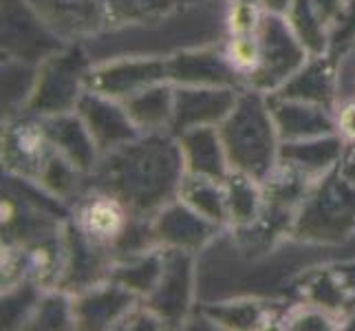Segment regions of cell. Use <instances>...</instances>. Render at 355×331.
Here are the masks:
<instances>
[{
  "instance_id": "obj_1",
  "label": "cell",
  "mask_w": 355,
  "mask_h": 331,
  "mask_svg": "<svg viewBox=\"0 0 355 331\" xmlns=\"http://www.w3.org/2000/svg\"><path fill=\"white\" fill-rule=\"evenodd\" d=\"M340 261H355V237L340 245H322L289 235L272 248L245 250L225 228L197 254V296L199 303L298 300L304 276L315 267Z\"/></svg>"
},
{
  "instance_id": "obj_2",
  "label": "cell",
  "mask_w": 355,
  "mask_h": 331,
  "mask_svg": "<svg viewBox=\"0 0 355 331\" xmlns=\"http://www.w3.org/2000/svg\"><path fill=\"white\" fill-rule=\"evenodd\" d=\"M179 137L170 130L141 133L100 157L89 186L111 190L139 217L153 219L177 199L186 177Z\"/></svg>"
},
{
  "instance_id": "obj_3",
  "label": "cell",
  "mask_w": 355,
  "mask_h": 331,
  "mask_svg": "<svg viewBox=\"0 0 355 331\" xmlns=\"http://www.w3.org/2000/svg\"><path fill=\"white\" fill-rule=\"evenodd\" d=\"M225 0H190L164 16L93 35L82 46L93 62L146 56L173 58L186 49L225 40Z\"/></svg>"
},
{
  "instance_id": "obj_4",
  "label": "cell",
  "mask_w": 355,
  "mask_h": 331,
  "mask_svg": "<svg viewBox=\"0 0 355 331\" xmlns=\"http://www.w3.org/2000/svg\"><path fill=\"white\" fill-rule=\"evenodd\" d=\"M232 170L263 181L280 162V139L267 93L243 89L234 108L218 124Z\"/></svg>"
},
{
  "instance_id": "obj_5",
  "label": "cell",
  "mask_w": 355,
  "mask_h": 331,
  "mask_svg": "<svg viewBox=\"0 0 355 331\" xmlns=\"http://www.w3.org/2000/svg\"><path fill=\"white\" fill-rule=\"evenodd\" d=\"M71 44L164 16L190 0H29Z\"/></svg>"
},
{
  "instance_id": "obj_6",
  "label": "cell",
  "mask_w": 355,
  "mask_h": 331,
  "mask_svg": "<svg viewBox=\"0 0 355 331\" xmlns=\"http://www.w3.org/2000/svg\"><path fill=\"white\" fill-rule=\"evenodd\" d=\"M71 219V205L42 188L38 181L3 173L0 228L3 241L31 245L62 232Z\"/></svg>"
},
{
  "instance_id": "obj_7",
  "label": "cell",
  "mask_w": 355,
  "mask_h": 331,
  "mask_svg": "<svg viewBox=\"0 0 355 331\" xmlns=\"http://www.w3.org/2000/svg\"><path fill=\"white\" fill-rule=\"evenodd\" d=\"M293 237L309 243L340 245L355 237V186L336 168L304 197L293 217Z\"/></svg>"
},
{
  "instance_id": "obj_8",
  "label": "cell",
  "mask_w": 355,
  "mask_h": 331,
  "mask_svg": "<svg viewBox=\"0 0 355 331\" xmlns=\"http://www.w3.org/2000/svg\"><path fill=\"white\" fill-rule=\"evenodd\" d=\"M91 67V56L78 42L46 58L38 69L35 89L24 113L51 117L76 110L80 97L87 91Z\"/></svg>"
},
{
  "instance_id": "obj_9",
  "label": "cell",
  "mask_w": 355,
  "mask_h": 331,
  "mask_svg": "<svg viewBox=\"0 0 355 331\" xmlns=\"http://www.w3.org/2000/svg\"><path fill=\"white\" fill-rule=\"evenodd\" d=\"M130 205L111 190L89 186L71 207V223L97 250H104L117 259L121 241L130 232L135 219Z\"/></svg>"
},
{
  "instance_id": "obj_10",
  "label": "cell",
  "mask_w": 355,
  "mask_h": 331,
  "mask_svg": "<svg viewBox=\"0 0 355 331\" xmlns=\"http://www.w3.org/2000/svg\"><path fill=\"white\" fill-rule=\"evenodd\" d=\"M164 267L144 305L164 321L166 329H186L197 307V254L162 248Z\"/></svg>"
},
{
  "instance_id": "obj_11",
  "label": "cell",
  "mask_w": 355,
  "mask_h": 331,
  "mask_svg": "<svg viewBox=\"0 0 355 331\" xmlns=\"http://www.w3.org/2000/svg\"><path fill=\"white\" fill-rule=\"evenodd\" d=\"M69 44L29 0H3V58L42 65Z\"/></svg>"
},
{
  "instance_id": "obj_12",
  "label": "cell",
  "mask_w": 355,
  "mask_h": 331,
  "mask_svg": "<svg viewBox=\"0 0 355 331\" xmlns=\"http://www.w3.org/2000/svg\"><path fill=\"white\" fill-rule=\"evenodd\" d=\"M53 155L55 146L49 137L44 117L20 113L3 119V133H0L3 173L38 181Z\"/></svg>"
},
{
  "instance_id": "obj_13",
  "label": "cell",
  "mask_w": 355,
  "mask_h": 331,
  "mask_svg": "<svg viewBox=\"0 0 355 331\" xmlns=\"http://www.w3.org/2000/svg\"><path fill=\"white\" fill-rule=\"evenodd\" d=\"M263 44V62L250 87L261 93H276L309 60V51L293 33L285 16L267 14L259 31Z\"/></svg>"
},
{
  "instance_id": "obj_14",
  "label": "cell",
  "mask_w": 355,
  "mask_h": 331,
  "mask_svg": "<svg viewBox=\"0 0 355 331\" xmlns=\"http://www.w3.org/2000/svg\"><path fill=\"white\" fill-rule=\"evenodd\" d=\"M159 82H170L168 58L124 56L93 62L87 78V89L124 102L135 93Z\"/></svg>"
},
{
  "instance_id": "obj_15",
  "label": "cell",
  "mask_w": 355,
  "mask_h": 331,
  "mask_svg": "<svg viewBox=\"0 0 355 331\" xmlns=\"http://www.w3.org/2000/svg\"><path fill=\"white\" fill-rule=\"evenodd\" d=\"M73 298V318L76 329H121L132 309L141 303V298L128 287L119 285L117 280L106 278L102 283L87 287Z\"/></svg>"
},
{
  "instance_id": "obj_16",
  "label": "cell",
  "mask_w": 355,
  "mask_h": 331,
  "mask_svg": "<svg viewBox=\"0 0 355 331\" xmlns=\"http://www.w3.org/2000/svg\"><path fill=\"white\" fill-rule=\"evenodd\" d=\"M150 223L159 248H173L192 254L203 252L218 237V232L225 230L212 223V221H207L199 212H194L181 199L164 205L150 219Z\"/></svg>"
},
{
  "instance_id": "obj_17",
  "label": "cell",
  "mask_w": 355,
  "mask_h": 331,
  "mask_svg": "<svg viewBox=\"0 0 355 331\" xmlns=\"http://www.w3.org/2000/svg\"><path fill=\"white\" fill-rule=\"evenodd\" d=\"M243 89L236 87H188L175 84V135L199 128V126H218L234 108Z\"/></svg>"
},
{
  "instance_id": "obj_18",
  "label": "cell",
  "mask_w": 355,
  "mask_h": 331,
  "mask_svg": "<svg viewBox=\"0 0 355 331\" xmlns=\"http://www.w3.org/2000/svg\"><path fill=\"white\" fill-rule=\"evenodd\" d=\"M76 113L87 124L102 155L141 135L124 104L91 89H87L80 97Z\"/></svg>"
},
{
  "instance_id": "obj_19",
  "label": "cell",
  "mask_w": 355,
  "mask_h": 331,
  "mask_svg": "<svg viewBox=\"0 0 355 331\" xmlns=\"http://www.w3.org/2000/svg\"><path fill=\"white\" fill-rule=\"evenodd\" d=\"M168 78L188 87H236L245 89L223 56V42L203 44L168 58Z\"/></svg>"
},
{
  "instance_id": "obj_20",
  "label": "cell",
  "mask_w": 355,
  "mask_h": 331,
  "mask_svg": "<svg viewBox=\"0 0 355 331\" xmlns=\"http://www.w3.org/2000/svg\"><path fill=\"white\" fill-rule=\"evenodd\" d=\"M293 300L263 298H232L218 303H199L201 312L210 318L214 329L227 331H259L280 329V321Z\"/></svg>"
},
{
  "instance_id": "obj_21",
  "label": "cell",
  "mask_w": 355,
  "mask_h": 331,
  "mask_svg": "<svg viewBox=\"0 0 355 331\" xmlns=\"http://www.w3.org/2000/svg\"><path fill=\"white\" fill-rule=\"evenodd\" d=\"M267 100L283 144L315 139L334 133V108L278 93H269Z\"/></svg>"
},
{
  "instance_id": "obj_22",
  "label": "cell",
  "mask_w": 355,
  "mask_h": 331,
  "mask_svg": "<svg viewBox=\"0 0 355 331\" xmlns=\"http://www.w3.org/2000/svg\"><path fill=\"white\" fill-rule=\"evenodd\" d=\"M276 93L334 108L338 95H340V65H338V60L329 53L309 56L307 62L293 73V76Z\"/></svg>"
},
{
  "instance_id": "obj_23",
  "label": "cell",
  "mask_w": 355,
  "mask_h": 331,
  "mask_svg": "<svg viewBox=\"0 0 355 331\" xmlns=\"http://www.w3.org/2000/svg\"><path fill=\"white\" fill-rule=\"evenodd\" d=\"M44 124L49 130V137H51L55 146V153L69 159V162L73 166H78L82 173L91 175L97 162H100L102 153L97 148V144L93 139V135L89 133L87 124H84L76 110L44 117Z\"/></svg>"
},
{
  "instance_id": "obj_24",
  "label": "cell",
  "mask_w": 355,
  "mask_h": 331,
  "mask_svg": "<svg viewBox=\"0 0 355 331\" xmlns=\"http://www.w3.org/2000/svg\"><path fill=\"white\" fill-rule=\"evenodd\" d=\"M186 170L194 175L225 181L232 173L218 126H199L177 135Z\"/></svg>"
},
{
  "instance_id": "obj_25",
  "label": "cell",
  "mask_w": 355,
  "mask_h": 331,
  "mask_svg": "<svg viewBox=\"0 0 355 331\" xmlns=\"http://www.w3.org/2000/svg\"><path fill=\"white\" fill-rule=\"evenodd\" d=\"M342 155H345V144H342V139L336 133H331L315 139L283 144V148H280V162L300 170L304 177L315 183L329 173H334L340 166Z\"/></svg>"
},
{
  "instance_id": "obj_26",
  "label": "cell",
  "mask_w": 355,
  "mask_h": 331,
  "mask_svg": "<svg viewBox=\"0 0 355 331\" xmlns=\"http://www.w3.org/2000/svg\"><path fill=\"white\" fill-rule=\"evenodd\" d=\"M139 133H162L173 128L175 117V84L159 82L135 93L121 102ZM173 133V130H170Z\"/></svg>"
},
{
  "instance_id": "obj_27",
  "label": "cell",
  "mask_w": 355,
  "mask_h": 331,
  "mask_svg": "<svg viewBox=\"0 0 355 331\" xmlns=\"http://www.w3.org/2000/svg\"><path fill=\"white\" fill-rule=\"evenodd\" d=\"M177 199H181L186 205H190L194 212H199L201 217L212 221L218 228H227L230 217H227L225 181L186 173Z\"/></svg>"
},
{
  "instance_id": "obj_28",
  "label": "cell",
  "mask_w": 355,
  "mask_h": 331,
  "mask_svg": "<svg viewBox=\"0 0 355 331\" xmlns=\"http://www.w3.org/2000/svg\"><path fill=\"white\" fill-rule=\"evenodd\" d=\"M227 194V228H243L259 219L265 210L263 183L239 170H232L225 179Z\"/></svg>"
},
{
  "instance_id": "obj_29",
  "label": "cell",
  "mask_w": 355,
  "mask_h": 331,
  "mask_svg": "<svg viewBox=\"0 0 355 331\" xmlns=\"http://www.w3.org/2000/svg\"><path fill=\"white\" fill-rule=\"evenodd\" d=\"M162 267H164V250L155 248L115 261L111 269V278L117 280L119 285L128 287L130 291H135L144 300L157 285Z\"/></svg>"
},
{
  "instance_id": "obj_30",
  "label": "cell",
  "mask_w": 355,
  "mask_h": 331,
  "mask_svg": "<svg viewBox=\"0 0 355 331\" xmlns=\"http://www.w3.org/2000/svg\"><path fill=\"white\" fill-rule=\"evenodd\" d=\"M261 183L265 192V203L283 207V210L289 212H296L309 190L313 188L311 179H307L300 170L285 162H278V166Z\"/></svg>"
},
{
  "instance_id": "obj_31",
  "label": "cell",
  "mask_w": 355,
  "mask_h": 331,
  "mask_svg": "<svg viewBox=\"0 0 355 331\" xmlns=\"http://www.w3.org/2000/svg\"><path fill=\"white\" fill-rule=\"evenodd\" d=\"M40 65L3 58V119L16 117L27 110L38 80Z\"/></svg>"
},
{
  "instance_id": "obj_32",
  "label": "cell",
  "mask_w": 355,
  "mask_h": 331,
  "mask_svg": "<svg viewBox=\"0 0 355 331\" xmlns=\"http://www.w3.org/2000/svg\"><path fill=\"white\" fill-rule=\"evenodd\" d=\"M38 183L51 194H55L60 201H64L73 207V203L78 201L80 194L89 188V175L82 173V170L78 166H73L69 159L55 153L51 157V162L46 164Z\"/></svg>"
},
{
  "instance_id": "obj_33",
  "label": "cell",
  "mask_w": 355,
  "mask_h": 331,
  "mask_svg": "<svg viewBox=\"0 0 355 331\" xmlns=\"http://www.w3.org/2000/svg\"><path fill=\"white\" fill-rule=\"evenodd\" d=\"M223 56L230 69L236 73L243 87L248 89L252 78L259 73L263 62V44L259 33L248 35H225L223 40Z\"/></svg>"
},
{
  "instance_id": "obj_34",
  "label": "cell",
  "mask_w": 355,
  "mask_h": 331,
  "mask_svg": "<svg viewBox=\"0 0 355 331\" xmlns=\"http://www.w3.org/2000/svg\"><path fill=\"white\" fill-rule=\"evenodd\" d=\"M289 27L298 35V40L311 56L327 53L329 49V33L318 18L311 0H291V5L285 14Z\"/></svg>"
},
{
  "instance_id": "obj_35",
  "label": "cell",
  "mask_w": 355,
  "mask_h": 331,
  "mask_svg": "<svg viewBox=\"0 0 355 331\" xmlns=\"http://www.w3.org/2000/svg\"><path fill=\"white\" fill-rule=\"evenodd\" d=\"M42 289L33 280H22V283L3 289V329H24L29 323L31 314L38 307L42 298Z\"/></svg>"
},
{
  "instance_id": "obj_36",
  "label": "cell",
  "mask_w": 355,
  "mask_h": 331,
  "mask_svg": "<svg viewBox=\"0 0 355 331\" xmlns=\"http://www.w3.org/2000/svg\"><path fill=\"white\" fill-rule=\"evenodd\" d=\"M24 329H76L71 294L64 289H46Z\"/></svg>"
},
{
  "instance_id": "obj_37",
  "label": "cell",
  "mask_w": 355,
  "mask_h": 331,
  "mask_svg": "<svg viewBox=\"0 0 355 331\" xmlns=\"http://www.w3.org/2000/svg\"><path fill=\"white\" fill-rule=\"evenodd\" d=\"M280 329H289V331H336V329H345V318L327 312L322 307L304 300H293L283 321H280Z\"/></svg>"
},
{
  "instance_id": "obj_38",
  "label": "cell",
  "mask_w": 355,
  "mask_h": 331,
  "mask_svg": "<svg viewBox=\"0 0 355 331\" xmlns=\"http://www.w3.org/2000/svg\"><path fill=\"white\" fill-rule=\"evenodd\" d=\"M267 11L252 0H225V35H248L259 33L265 22Z\"/></svg>"
},
{
  "instance_id": "obj_39",
  "label": "cell",
  "mask_w": 355,
  "mask_h": 331,
  "mask_svg": "<svg viewBox=\"0 0 355 331\" xmlns=\"http://www.w3.org/2000/svg\"><path fill=\"white\" fill-rule=\"evenodd\" d=\"M355 49V0H349L345 14L338 20L331 35H329L327 53L334 56L338 62Z\"/></svg>"
},
{
  "instance_id": "obj_40",
  "label": "cell",
  "mask_w": 355,
  "mask_h": 331,
  "mask_svg": "<svg viewBox=\"0 0 355 331\" xmlns=\"http://www.w3.org/2000/svg\"><path fill=\"white\" fill-rule=\"evenodd\" d=\"M334 133L345 146L355 144V93L340 95L334 104Z\"/></svg>"
},
{
  "instance_id": "obj_41",
  "label": "cell",
  "mask_w": 355,
  "mask_h": 331,
  "mask_svg": "<svg viewBox=\"0 0 355 331\" xmlns=\"http://www.w3.org/2000/svg\"><path fill=\"white\" fill-rule=\"evenodd\" d=\"M338 65H340V95L355 93V49L342 58Z\"/></svg>"
},
{
  "instance_id": "obj_42",
  "label": "cell",
  "mask_w": 355,
  "mask_h": 331,
  "mask_svg": "<svg viewBox=\"0 0 355 331\" xmlns=\"http://www.w3.org/2000/svg\"><path fill=\"white\" fill-rule=\"evenodd\" d=\"M338 170H340L342 177L349 179L355 186V144L353 146H345V155H342V159H340Z\"/></svg>"
},
{
  "instance_id": "obj_43",
  "label": "cell",
  "mask_w": 355,
  "mask_h": 331,
  "mask_svg": "<svg viewBox=\"0 0 355 331\" xmlns=\"http://www.w3.org/2000/svg\"><path fill=\"white\" fill-rule=\"evenodd\" d=\"M252 3L261 5L267 11V14H280V16H285L289 5H291V0H252Z\"/></svg>"
}]
</instances>
